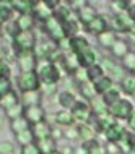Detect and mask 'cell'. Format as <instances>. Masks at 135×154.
<instances>
[{
  "mask_svg": "<svg viewBox=\"0 0 135 154\" xmlns=\"http://www.w3.org/2000/svg\"><path fill=\"white\" fill-rule=\"evenodd\" d=\"M93 86H95V89H96V93H98V94H104L108 89H111L114 86V81L106 75V76H103L101 80H98L96 83H93Z\"/></svg>",
  "mask_w": 135,
  "mask_h": 154,
  "instance_id": "obj_36",
  "label": "cell"
},
{
  "mask_svg": "<svg viewBox=\"0 0 135 154\" xmlns=\"http://www.w3.org/2000/svg\"><path fill=\"white\" fill-rule=\"evenodd\" d=\"M2 63H5V52L0 51V65H2Z\"/></svg>",
  "mask_w": 135,
  "mask_h": 154,
  "instance_id": "obj_53",
  "label": "cell"
},
{
  "mask_svg": "<svg viewBox=\"0 0 135 154\" xmlns=\"http://www.w3.org/2000/svg\"><path fill=\"white\" fill-rule=\"evenodd\" d=\"M116 41H117V37H116V32H114L112 29H108L106 32H103V34L98 36L99 45H103V47H106V49H111Z\"/></svg>",
  "mask_w": 135,
  "mask_h": 154,
  "instance_id": "obj_32",
  "label": "cell"
},
{
  "mask_svg": "<svg viewBox=\"0 0 135 154\" xmlns=\"http://www.w3.org/2000/svg\"><path fill=\"white\" fill-rule=\"evenodd\" d=\"M62 28H64V34H65V39H73L75 36H78V21L77 20H69V21L62 23Z\"/></svg>",
  "mask_w": 135,
  "mask_h": 154,
  "instance_id": "obj_27",
  "label": "cell"
},
{
  "mask_svg": "<svg viewBox=\"0 0 135 154\" xmlns=\"http://www.w3.org/2000/svg\"><path fill=\"white\" fill-rule=\"evenodd\" d=\"M72 115H73V120L77 125H83V123H88L93 115V110H91V106L90 102L85 101V99H77V102H75V106L70 109Z\"/></svg>",
  "mask_w": 135,
  "mask_h": 154,
  "instance_id": "obj_3",
  "label": "cell"
},
{
  "mask_svg": "<svg viewBox=\"0 0 135 154\" xmlns=\"http://www.w3.org/2000/svg\"><path fill=\"white\" fill-rule=\"evenodd\" d=\"M83 146L86 148V152L88 154H106V148L101 146L98 140H93V141H88V143H83Z\"/></svg>",
  "mask_w": 135,
  "mask_h": 154,
  "instance_id": "obj_37",
  "label": "cell"
},
{
  "mask_svg": "<svg viewBox=\"0 0 135 154\" xmlns=\"http://www.w3.org/2000/svg\"><path fill=\"white\" fill-rule=\"evenodd\" d=\"M44 31L50 39L56 44H60L65 41V34H64V28H62V21H59L56 16L49 18L47 21L44 23Z\"/></svg>",
  "mask_w": 135,
  "mask_h": 154,
  "instance_id": "obj_5",
  "label": "cell"
},
{
  "mask_svg": "<svg viewBox=\"0 0 135 154\" xmlns=\"http://www.w3.org/2000/svg\"><path fill=\"white\" fill-rule=\"evenodd\" d=\"M54 154H62V152H59V151H57V152H54Z\"/></svg>",
  "mask_w": 135,
  "mask_h": 154,
  "instance_id": "obj_55",
  "label": "cell"
},
{
  "mask_svg": "<svg viewBox=\"0 0 135 154\" xmlns=\"http://www.w3.org/2000/svg\"><path fill=\"white\" fill-rule=\"evenodd\" d=\"M108 21H111L109 24L114 32H127L129 28L133 24L127 13H114L112 16H108Z\"/></svg>",
  "mask_w": 135,
  "mask_h": 154,
  "instance_id": "obj_8",
  "label": "cell"
},
{
  "mask_svg": "<svg viewBox=\"0 0 135 154\" xmlns=\"http://www.w3.org/2000/svg\"><path fill=\"white\" fill-rule=\"evenodd\" d=\"M13 7H11V0L7 2V0H2L0 2V23L5 24L11 21V16H13Z\"/></svg>",
  "mask_w": 135,
  "mask_h": 154,
  "instance_id": "obj_24",
  "label": "cell"
},
{
  "mask_svg": "<svg viewBox=\"0 0 135 154\" xmlns=\"http://www.w3.org/2000/svg\"><path fill=\"white\" fill-rule=\"evenodd\" d=\"M64 136L67 140H80V130H78V125H72V127H67L64 131Z\"/></svg>",
  "mask_w": 135,
  "mask_h": 154,
  "instance_id": "obj_42",
  "label": "cell"
},
{
  "mask_svg": "<svg viewBox=\"0 0 135 154\" xmlns=\"http://www.w3.org/2000/svg\"><path fill=\"white\" fill-rule=\"evenodd\" d=\"M90 106H91V110L95 115H108L109 114V107L104 104V101L101 97H95L93 101H90Z\"/></svg>",
  "mask_w": 135,
  "mask_h": 154,
  "instance_id": "obj_29",
  "label": "cell"
},
{
  "mask_svg": "<svg viewBox=\"0 0 135 154\" xmlns=\"http://www.w3.org/2000/svg\"><path fill=\"white\" fill-rule=\"evenodd\" d=\"M10 128H11V131H13L15 135H18V133H21V131L29 130V128H31V123H29L24 117H20V119L11 120V122H10Z\"/></svg>",
  "mask_w": 135,
  "mask_h": 154,
  "instance_id": "obj_31",
  "label": "cell"
},
{
  "mask_svg": "<svg viewBox=\"0 0 135 154\" xmlns=\"http://www.w3.org/2000/svg\"><path fill=\"white\" fill-rule=\"evenodd\" d=\"M122 66L125 70H129L130 73L135 72V51H130L127 55L122 59Z\"/></svg>",
  "mask_w": 135,
  "mask_h": 154,
  "instance_id": "obj_41",
  "label": "cell"
},
{
  "mask_svg": "<svg viewBox=\"0 0 135 154\" xmlns=\"http://www.w3.org/2000/svg\"><path fill=\"white\" fill-rule=\"evenodd\" d=\"M36 23V18L33 13H28V15H20V18L16 20V24H18L20 31H31L33 26Z\"/></svg>",
  "mask_w": 135,
  "mask_h": 154,
  "instance_id": "obj_26",
  "label": "cell"
},
{
  "mask_svg": "<svg viewBox=\"0 0 135 154\" xmlns=\"http://www.w3.org/2000/svg\"><path fill=\"white\" fill-rule=\"evenodd\" d=\"M86 76L90 83H96L98 80H101L103 76H106V70H104L103 63H95L86 68Z\"/></svg>",
  "mask_w": 135,
  "mask_h": 154,
  "instance_id": "obj_18",
  "label": "cell"
},
{
  "mask_svg": "<svg viewBox=\"0 0 135 154\" xmlns=\"http://www.w3.org/2000/svg\"><path fill=\"white\" fill-rule=\"evenodd\" d=\"M21 154H41L39 148L36 146V143L26 144V146H21Z\"/></svg>",
  "mask_w": 135,
  "mask_h": 154,
  "instance_id": "obj_46",
  "label": "cell"
},
{
  "mask_svg": "<svg viewBox=\"0 0 135 154\" xmlns=\"http://www.w3.org/2000/svg\"><path fill=\"white\" fill-rule=\"evenodd\" d=\"M39 75L37 72H29V73H20L18 76V88L21 93H31V91H39Z\"/></svg>",
  "mask_w": 135,
  "mask_h": 154,
  "instance_id": "obj_4",
  "label": "cell"
},
{
  "mask_svg": "<svg viewBox=\"0 0 135 154\" xmlns=\"http://www.w3.org/2000/svg\"><path fill=\"white\" fill-rule=\"evenodd\" d=\"M119 88H121V91L124 94H129V96L135 94V76L133 75H127V76L121 81Z\"/></svg>",
  "mask_w": 135,
  "mask_h": 154,
  "instance_id": "obj_34",
  "label": "cell"
},
{
  "mask_svg": "<svg viewBox=\"0 0 135 154\" xmlns=\"http://www.w3.org/2000/svg\"><path fill=\"white\" fill-rule=\"evenodd\" d=\"M130 3L132 2H124V0H116V2H111V7L117 8V13H125L129 10Z\"/></svg>",
  "mask_w": 135,
  "mask_h": 154,
  "instance_id": "obj_44",
  "label": "cell"
},
{
  "mask_svg": "<svg viewBox=\"0 0 135 154\" xmlns=\"http://www.w3.org/2000/svg\"><path fill=\"white\" fill-rule=\"evenodd\" d=\"M56 122L59 125H62V127H72V125H75V120H73V115H72L70 110H59L56 114Z\"/></svg>",
  "mask_w": 135,
  "mask_h": 154,
  "instance_id": "obj_28",
  "label": "cell"
},
{
  "mask_svg": "<svg viewBox=\"0 0 135 154\" xmlns=\"http://www.w3.org/2000/svg\"><path fill=\"white\" fill-rule=\"evenodd\" d=\"M80 93H82V96L86 99V101H93L95 97H98V93H96L95 86H93V83L86 81V83H80Z\"/></svg>",
  "mask_w": 135,
  "mask_h": 154,
  "instance_id": "obj_33",
  "label": "cell"
},
{
  "mask_svg": "<svg viewBox=\"0 0 135 154\" xmlns=\"http://www.w3.org/2000/svg\"><path fill=\"white\" fill-rule=\"evenodd\" d=\"M125 13L129 15V18L132 20V21L135 23V3H130V7H129V10L125 11Z\"/></svg>",
  "mask_w": 135,
  "mask_h": 154,
  "instance_id": "obj_49",
  "label": "cell"
},
{
  "mask_svg": "<svg viewBox=\"0 0 135 154\" xmlns=\"http://www.w3.org/2000/svg\"><path fill=\"white\" fill-rule=\"evenodd\" d=\"M54 16L62 23L72 20V8L69 7V3L67 2H59V5L56 7V10H54Z\"/></svg>",
  "mask_w": 135,
  "mask_h": 154,
  "instance_id": "obj_20",
  "label": "cell"
},
{
  "mask_svg": "<svg viewBox=\"0 0 135 154\" xmlns=\"http://www.w3.org/2000/svg\"><path fill=\"white\" fill-rule=\"evenodd\" d=\"M77 11H78V21H82V23H85V24L90 23L95 16H98L96 10L90 5V3H83V5L80 7Z\"/></svg>",
  "mask_w": 135,
  "mask_h": 154,
  "instance_id": "obj_17",
  "label": "cell"
},
{
  "mask_svg": "<svg viewBox=\"0 0 135 154\" xmlns=\"http://www.w3.org/2000/svg\"><path fill=\"white\" fill-rule=\"evenodd\" d=\"M36 36L33 31H21L13 37V52L18 57L23 52H34L36 49Z\"/></svg>",
  "mask_w": 135,
  "mask_h": 154,
  "instance_id": "obj_2",
  "label": "cell"
},
{
  "mask_svg": "<svg viewBox=\"0 0 135 154\" xmlns=\"http://www.w3.org/2000/svg\"><path fill=\"white\" fill-rule=\"evenodd\" d=\"M21 99L26 102V106H36L41 101L39 91H31V93H21Z\"/></svg>",
  "mask_w": 135,
  "mask_h": 154,
  "instance_id": "obj_39",
  "label": "cell"
},
{
  "mask_svg": "<svg viewBox=\"0 0 135 154\" xmlns=\"http://www.w3.org/2000/svg\"><path fill=\"white\" fill-rule=\"evenodd\" d=\"M37 75H39V80L44 83L46 86H54V85H57L59 81H60V78L64 76L60 72V68L56 65V63H52V62H49V60H43V63H37Z\"/></svg>",
  "mask_w": 135,
  "mask_h": 154,
  "instance_id": "obj_1",
  "label": "cell"
},
{
  "mask_svg": "<svg viewBox=\"0 0 135 154\" xmlns=\"http://www.w3.org/2000/svg\"><path fill=\"white\" fill-rule=\"evenodd\" d=\"M11 7L20 15H28L33 13V10H34V2H31V0H11Z\"/></svg>",
  "mask_w": 135,
  "mask_h": 154,
  "instance_id": "obj_22",
  "label": "cell"
},
{
  "mask_svg": "<svg viewBox=\"0 0 135 154\" xmlns=\"http://www.w3.org/2000/svg\"><path fill=\"white\" fill-rule=\"evenodd\" d=\"M59 5V2H36L34 3V10H33V15L37 21L46 23L49 18L54 16V10Z\"/></svg>",
  "mask_w": 135,
  "mask_h": 154,
  "instance_id": "obj_6",
  "label": "cell"
},
{
  "mask_svg": "<svg viewBox=\"0 0 135 154\" xmlns=\"http://www.w3.org/2000/svg\"><path fill=\"white\" fill-rule=\"evenodd\" d=\"M109 51L112 52L114 57H117V59H124V57L130 52L129 42H127V41H124V39H117L116 42L112 44V47L109 49Z\"/></svg>",
  "mask_w": 135,
  "mask_h": 154,
  "instance_id": "obj_21",
  "label": "cell"
},
{
  "mask_svg": "<svg viewBox=\"0 0 135 154\" xmlns=\"http://www.w3.org/2000/svg\"><path fill=\"white\" fill-rule=\"evenodd\" d=\"M15 146L10 141H0V154H13Z\"/></svg>",
  "mask_w": 135,
  "mask_h": 154,
  "instance_id": "obj_45",
  "label": "cell"
},
{
  "mask_svg": "<svg viewBox=\"0 0 135 154\" xmlns=\"http://www.w3.org/2000/svg\"><path fill=\"white\" fill-rule=\"evenodd\" d=\"M130 148L132 151H135V133H130Z\"/></svg>",
  "mask_w": 135,
  "mask_h": 154,
  "instance_id": "obj_52",
  "label": "cell"
},
{
  "mask_svg": "<svg viewBox=\"0 0 135 154\" xmlns=\"http://www.w3.org/2000/svg\"><path fill=\"white\" fill-rule=\"evenodd\" d=\"M36 146L39 148L41 154H54V152H57V141H56L54 136L44 138V140H37Z\"/></svg>",
  "mask_w": 135,
  "mask_h": 154,
  "instance_id": "obj_16",
  "label": "cell"
},
{
  "mask_svg": "<svg viewBox=\"0 0 135 154\" xmlns=\"http://www.w3.org/2000/svg\"><path fill=\"white\" fill-rule=\"evenodd\" d=\"M3 125H5V115H3V114H0V128H2Z\"/></svg>",
  "mask_w": 135,
  "mask_h": 154,
  "instance_id": "obj_54",
  "label": "cell"
},
{
  "mask_svg": "<svg viewBox=\"0 0 135 154\" xmlns=\"http://www.w3.org/2000/svg\"><path fill=\"white\" fill-rule=\"evenodd\" d=\"M75 102H77V97H75V94L72 93L69 89H64L59 93V104H60L62 109L65 110H70L72 107L75 106Z\"/></svg>",
  "mask_w": 135,
  "mask_h": 154,
  "instance_id": "obj_19",
  "label": "cell"
},
{
  "mask_svg": "<svg viewBox=\"0 0 135 154\" xmlns=\"http://www.w3.org/2000/svg\"><path fill=\"white\" fill-rule=\"evenodd\" d=\"M10 66L7 63H2L0 65V78H10Z\"/></svg>",
  "mask_w": 135,
  "mask_h": 154,
  "instance_id": "obj_48",
  "label": "cell"
},
{
  "mask_svg": "<svg viewBox=\"0 0 135 154\" xmlns=\"http://www.w3.org/2000/svg\"><path fill=\"white\" fill-rule=\"evenodd\" d=\"M104 148H106V154H117V152H121L117 143H111V141H108Z\"/></svg>",
  "mask_w": 135,
  "mask_h": 154,
  "instance_id": "obj_47",
  "label": "cell"
},
{
  "mask_svg": "<svg viewBox=\"0 0 135 154\" xmlns=\"http://www.w3.org/2000/svg\"><path fill=\"white\" fill-rule=\"evenodd\" d=\"M23 117L31 125H36V123L46 122V110L41 104H36V106H24Z\"/></svg>",
  "mask_w": 135,
  "mask_h": 154,
  "instance_id": "obj_10",
  "label": "cell"
},
{
  "mask_svg": "<svg viewBox=\"0 0 135 154\" xmlns=\"http://www.w3.org/2000/svg\"><path fill=\"white\" fill-rule=\"evenodd\" d=\"M15 138L16 141H18L21 146H26V144H31V143H34V135H33V130L29 128V130L26 131H21V133H18V135H15Z\"/></svg>",
  "mask_w": 135,
  "mask_h": 154,
  "instance_id": "obj_38",
  "label": "cell"
},
{
  "mask_svg": "<svg viewBox=\"0 0 135 154\" xmlns=\"http://www.w3.org/2000/svg\"><path fill=\"white\" fill-rule=\"evenodd\" d=\"M11 91V81L10 78H0V97H3Z\"/></svg>",
  "mask_w": 135,
  "mask_h": 154,
  "instance_id": "obj_43",
  "label": "cell"
},
{
  "mask_svg": "<svg viewBox=\"0 0 135 154\" xmlns=\"http://www.w3.org/2000/svg\"><path fill=\"white\" fill-rule=\"evenodd\" d=\"M33 130V135H34L36 141L37 140H44V138H50L54 135V128L50 127L47 122H41V123H36L31 127Z\"/></svg>",
  "mask_w": 135,
  "mask_h": 154,
  "instance_id": "obj_14",
  "label": "cell"
},
{
  "mask_svg": "<svg viewBox=\"0 0 135 154\" xmlns=\"http://www.w3.org/2000/svg\"><path fill=\"white\" fill-rule=\"evenodd\" d=\"M78 130H80V140H82L83 143H88V141H93L96 138V131L93 130L88 123L78 125Z\"/></svg>",
  "mask_w": 135,
  "mask_h": 154,
  "instance_id": "obj_35",
  "label": "cell"
},
{
  "mask_svg": "<svg viewBox=\"0 0 135 154\" xmlns=\"http://www.w3.org/2000/svg\"><path fill=\"white\" fill-rule=\"evenodd\" d=\"M88 41H86V37H83V36H75L73 39H69V49H70V52H73V54H78L82 49H85L88 47Z\"/></svg>",
  "mask_w": 135,
  "mask_h": 154,
  "instance_id": "obj_30",
  "label": "cell"
},
{
  "mask_svg": "<svg viewBox=\"0 0 135 154\" xmlns=\"http://www.w3.org/2000/svg\"><path fill=\"white\" fill-rule=\"evenodd\" d=\"M85 29H86V32H90V34L98 37L99 34H103V32H106V31L109 29L108 16H106V15H98V16H95V18H93L90 23L85 24Z\"/></svg>",
  "mask_w": 135,
  "mask_h": 154,
  "instance_id": "obj_9",
  "label": "cell"
},
{
  "mask_svg": "<svg viewBox=\"0 0 135 154\" xmlns=\"http://www.w3.org/2000/svg\"><path fill=\"white\" fill-rule=\"evenodd\" d=\"M103 66H104V70H106V75L111 80H119L122 81L127 75H125L124 72V66H121V65H117V63H114V62H111L109 59H104L103 60Z\"/></svg>",
  "mask_w": 135,
  "mask_h": 154,
  "instance_id": "obj_13",
  "label": "cell"
},
{
  "mask_svg": "<svg viewBox=\"0 0 135 154\" xmlns=\"http://www.w3.org/2000/svg\"><path fill=\"white\" fill-rule=\"evenodd\" d=\"M23 114H24V106H23V104H18V106H15V107H11V109L5 110V117L10 119V122H11V120H15V119L23 117Z\"/></svg>",
  "mask_w": 135,
  "mask_h": 154,
  "instance_id": "obj_40",
  "label": "cell"
},
{
  "mask_svg": "<svg viewBox=\"0 0 135 154\" xmlns=\"http://www.w3.org/2000/svg\"><path fill=\"white\" fill-rule=\"evenodd\" d=\"M132 75H133V76H135V72H133V73H132Z\"/></svg>",
  "mask_w": 135,
  "mask_h": 154,
  "instance_id": "obj_56",
  "label": "cell"
},
{
  "mask_svg": "<svg viewBox=\"0 0 135 154\" xmlns=\"http://www.w3.org/2000/svg\"><path fill=\"white\" fill-rule=\"evenodd\" d=\"M121 94H122V91L119 88H116V86H112L111 89H108L104 94H101V99L104 101V104H106L108 107H111L112 104H116L117 101H121Z\"/></svg>",
  "mask_w": 135,
  "mask_h": 154,
  "instance_id": "obj_23",
  "label": "cell"
},
{
  "mask_svg": "<svg viewBox=\"0 0 135 154\" xmlns=\"http://www.w3.org/2000/svg\"><path fill=\"white\" fill-rule=\"evenodd\" d=\"M20 65L21 73H29V72H36L37 68V57L34 52H23L16 57Z\"/></svg>",
  "mask_w": 135,
  "mask_h": 154,
  "instance_id": "obj_11",
  "label": "cell"
},
{
  "mask_svg": "<svg viewBox=\"0 0 135 154\" xmlns=\"http://www.w3.org/2000/svg\"><path fill=\"white\" fill-rule=\"evenodd\" d=\"M127 125H129L130 128H132V130H135V110L132 112V115L129 117V120H127Z\"/></svg>",
  "mask_w": 135,
  "mask_h": 154,
  "instance_id": "obj_50",
  "label": "cell"
},
{
  "mask_svg": "<svg viewBox=\"0 0 135 154\" xmlns=\"http://www.w3.org/2000/svg\"><path fill=\"white\" fill-rule=\"evenodd\" d=\"M73 154H88V152H86V148L83 146V143L80 144V146H78L77 149H75V151H73Z\"/></svg>",
  "mask_w": 135,
  "mask_h": 154,
  "instance_id": "obj_51",
  "label": "cell"
},
{
  "mask_svg": "<svg viewBox=\"0 0 135 154\" xmlns=\"http://www.w3.org/2000/svg\"><path fill=\"white\" fill-rule=\"evenodd\" d=\"M103 135H104V138L108 141H111V143H119L122 140V136L125 135V128L122 127L121 123H114L112 127H109L108 130L103 133Z\"/></svg>",
  "mask_w": 135,
  "mask_h": 154,
  "instance_id": "obj_15",
  "label": "cell"
},
{
  "mask_svg": "<svg viewBox=\"0 0 135 154\" xmlns=\"http://www.w3.org/2000/svg\"><path fill=\"white\" fill-rule=\"evenodd\" d=\"M75 55H77V59H78L80 66H83V68H88V66L98 63V62H96L98 60V54H96V51L91 47V45L82 49V51H80L78 54H75Z\"/></svg>",
  "mask_w": 135,
  "mask_h": 154,
  "instance_id": "obj_12",
  "label": "cell"
},
{
  "mask_svg": "<svg viewBox=\"0 0 135 154\" xmlns=\"http://www.w3.org/2000/svg\"><path fill=\"white\" fill-rule=\"evenodd\" d=\"M133 110L135 109H133L132 102L127 101V99H121V101H117L116 104H112L109 107V114L114 119H121V120H129V117L132 115Z\"/></svg>",
  "mask_w": 135,
  "mask_h": 154,
  "instance_id": "obj_7",
  "label": "cell"
},
{
  "mask_svg": "<svg viewBox=\"0 0 135 154\" xmlns=\"http://www.w3.org/2000/svg\"><path fill=\"white\" fill-rule=\"evenodd\" d=\"M18 104H20L18 94H16L13 89H11L8 94H5L3 97H0V107H2L3 110H8V109H11V107L18 106Z\"/></svg>",
  "mask_w": 135,
  "mask_h": 154,
  "instance_id": "obj_25",
  "label": "cell"
}]
</instances>
